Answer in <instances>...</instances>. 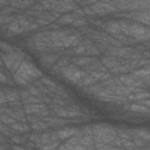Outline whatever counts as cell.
Returning <instances> with one entry per match:
<instances>
[{
    "label": "cell",
    "mask_w": 150,
    "mask_h": 150,
    "mask_svg": "<svg viewBox=\"0 0 150 150\" xmlns=\"http://www.w3.org/2000/svg\"><path fill=\"white\" fill-rule=\"evenodd\" d=\"M16 73L19 75H21L28 83H33L38 79L42 77V73L33 63H30L28 61H25V60L21 62V64H20L19 69L16 70Z\"/></svg>",
    "instance_id": "6da1fadb"
},
{
    "label": "cell",
    "mask_w": 150,
    "mask_h": 150,
    "mask_svg": "<svg viewBox=\"0 0 150 150\" xmlns=\"http://www.w3.org/2000/svg\"><path fill=\"white\" fill-rule=\"evenodd\" d=\"M1 60L9 71L15 73L19 69L21 62L23 61V56L14 50V52H9V53H2Z\"/></svg>",
    "instance_id": "7a4b0ae2"
},
{
    "label": "cell",
    "mask_w": 150,
    "mask_h": 150,
    "mask_svg": "<svg viewBox=\"0 0 150 150\" xmlns=\"http://www.w3.org/2000/svg\"><path fill=\"white\" fill-rule=\"evenodd\" d=\"M60 73L63 75V77L64 79H67L69 82H71V83H76L79 80H81L86 74H87V71H84L83 69H81L80 67H77L76 64H67V66H64L61 70H60Z\"/></svg>",
    "instance_id": "3957f363"
},
{
    "label": "cell",
    "mask_w": 150,
    "mask_h": 150,
    "mask_svg": "<svg viewBox=\"0 0 150 150\" xmlns=\"http://www.w3.org/2000/svg\"><path fill=\"white\" fill-rule=\"evenodd\" d=\"M23 110L27 115H35L38 117H45L49 116L50 109L47 108V104L40 102V103H30V104H23Z\"/></svg>",
    "instance_id": "277c9868"
},
{
    "label": "cell",
    "mask_w": 150,
    "mask_h": 150,
    "mask_svg": "<svg viewBox=\"0 0 150 150\" xmlns=\"http://www.w3.org/2000/svg\"><path fill=\"white\" fill-rule=\"evenodd\" d=\"M53 107V111H55V114L59 117L62 118H68V120H73L79 116H81V110L79 109V107H74V105H67V107H56V105H52Z\"/></svg>",
    "instance_id": "5b68a950"
},
{
    "label": "cell",
    "mask_w": 150,
    "mask_h": 150,
    "mask_svg": "<svg viewBox=\"0 0 150 150\" xmlns=\"http://www.w3.org/2000/svg\"><path fill=\"white\" fill-rule=\"evenodd\" d=\"M89 7L93 9L94 14H98V15H105V14H109V13H112V12L116 11L115 6L109 5V4H107V2H104L102 0L101 1L98 0L97 2L90 5Z\"/></svg>",
    "instance_id": "8992f818"
},
{
    "label": "cell",
    "mask_w": 150,
    "mask_h": 150,
    "mask_svg": "<svg viewBox=\"0 0 150 150\" xmlns=\"http://www.w3.org/2000/svg\"><path fill=\"white\" fill-rule=\"evenodd\" d=\"M79 134H82V130H80L77 128H70V127H67V128H63V129H60L56 131V136L59 139H68Z\"/></svg>",
    "instance_id": "52a82bcc"
},
{
    "label": "cell",
    "mask_w": 150,
    "mask_h": 150,
    "mask_svg": "<svg viewBox=\"0 0 150 150\" xmlns=\"http://www.w3.org/2000/svg\"><path fill=\"white\" fill-rule=\"evenodd\" d=\"M149 68H139V69H134L131 70L130 75L132 77H135L136 80L138 81H143L144 83H148V80H149Z\"/></svg>",
    "instance_id": "ba28073f"
},
{
    "label": "cell",
    "mask_w": 150,
    "mask_h": 150,
    "mask_svg": "<svg viewBox=\"0 0 150 150\" xmlns=\"http://www.w3.org/2000/svg\"><path fill=\"white\" fill-rule=\"evenodd\" d=\"M76 8H77V5H76L75 1L74 2H61L60 1V4L53 11H55V12H57V13L61 14V13H68V12L74 11Z\"/></svg>",
    "instance_id": "9c48e42d"
},
{
    "label": "cell",
    "mask_w": 150,
    "mask_h": 150,
    "mask_svg": "<svg viewBox=\"0 0 150 150\" xmlns=\"http://www.w3.org/2000/svg\"><path fill=\"white\" fill-rule=\"evenodd\" d=\"M104 28H105V32L111 36L121 33V28H120V22L118 21H109V22H107L104 25Z\"/></svg>",
    "instance_id": "30bf717a"
},
{
    "label": "cell",
    "mask_w": 150,
    "mask_h": 150,
    "mask_svg": "<svg viewBox=\"0 0 150 150\" xmlns=\"http://www.w3.org/2000/svg\"><path fill=\"white\" fill-rule=\"evenodd\" d=\"M96 59L94 56H77L73 59V63L76 64L77 67H84L89 63H91L93 61H95Z\"/></svg>",
    "instance_id": "8fae6325"
},
{
    "label": "cell",
    "mask_w": 150,
    "mask_h": 150,
    "mask_svg": "<svg viewBox=\"0 0 150 150\" xmlns=\"http://www.w3.org/2000/svg\"><path fill=\"white\" fill-rule=\"evenodd\" d=\"M127 109L129 111H132V112H144V114H148L149 112V108L145 107V105H142L138 102L132 103V104H128L127 105Z\"/></svg>",
    "instance_id": "7c38bea8"
},
{
    "label": "cell",
    "mask_w": 150,
    "mask_h": 150,
    "mask_svg": "<svg viewBox=\"0 0 150 150\" xmlns=\"http://www.w3.org/2000/svg\"><path fill=\"white\" fill-rule=\"evenodd\" d=\"M34 4V0H12L9 1V5L14 8H25V7H29Z\"/></svg>",
    "instance_id": "4fadbf2b"
},
{
    "label": "cell",
    "mask_w": 150,
    "mask_h": 150,
    "mask_svg": "<svg viewBox=\"0 0 150 150\" xmlns=\"http://www.w3.org/2000/svg\"><path fill=\"white\" fill-rule=\"evenodd\" d=\"M15 132H20V134H23V132H27L29 131V127L26 122H14L12 125H9Z\"/></svg>",
    "instance_id": "5bb4252c"
},
{
    "label": "cell",
    "mask_w": 150,
    "mask_h": 150,
    "mask_svg": "<svg viewBox=\"0 0 150 150\" xmlns=\"http://www.w3.org/2000/svg\"><path fill=\"white\" fill-rule=\"evenodd\" d=\"M95 82H97L90 74H86L81 80H79L75 84L76 86H79V87H87V86H90V84H93V83H95Z\"/></svg>",
    "instance_id": "9a60e30c"
},
{
    "label": "cell",
    "mask_w": 150,
    "mask_h": 150,
    "mask_svg": "<svg viewBox=\"0 0 150 150\" xmlns=\"http://www.w3.org/2000/svg\"><path fill=\"white\" fill-rule=\"evenodd\" d=\"M7 29H8V32H9L11 34H20V33H23V32H25V29L20 26V23H19L16 20H13V21L8 25Z\"/></svg>",
    "instance_id": "2e32d148"
},
{
    "label": "cell",
    "mask_w": 150,
    "mask_h": 150,
    "mask_svg": "<svg viewBox=\"0 0 150 150\" xmlns=\"http://www.w3.org/2000/svg\"><path fill=\"white\" fill-rule=\"evenodd\" d=\"M77 16L74 14V13H68L66 15H61L59 19H57V22L60 25H68V23H73V21L76 19Z\"/></svg>",
    "instance_id": "e0dca14e"
},
{
    "label": "cell",
    "mask_w": 150,
    "mask_h": 150,
    "mask_svg": "<svg viewBox=\"0 0 150 150\" xmlns=\"http://www.w3.org/2000/svg\"><path fill=\"white\" fill-rule=\"evenodd\" d=\"M5 95H6V98H7V103L8 102H13V101H16L20 98V93L14 90V89H6L5 91Z\"/></svg>",
    "instance_id": "ac0fdd59"
},
{
    "label": "cell",
    "mask_w": 150,
    "mask_h": 150,
    "mask_svg": "<svg viewBox=\"0 0 150 150\" xmlns=\"http://www.w3.org/2000/svg\"><path fill=\"white\" fill-rule=\"evenodd\" d=\"M30 128H32L34 131H41V130H46V129L48 128V124H47L45 121H42L41 118H39L38 121L30 123Z\"/></svg>",
    "instance_id": "d6986e66"
},
{
    "label": "cell",
    "mask_w": 150,
    "mask_h": 150,
    "mask_svg": "<svg viewBox=\"0 0 150 150\" xmlns=\"http://www.w3.org/2000/svg\"><path fill=\"white\" fill-rule=\"evenodd\" d=\"M59 60V56L53 54V55H48V56H45V57H41V63L45 66V67H50L54 64V62H56Z\"/></svg>",
    "instance_id": "ffe728a7"
},
{
    "label": "cell",
    "mask_w": 150,
    "mask_h": 150,
    "mask_svg": "<svg viewBox=\"0 0 150 150\" xmlns=\"http://www.w3.org/2000/svg\"><path fill=\"white\" fill-rule=\"evenodd\" d=\"M40 82H41V83H43V84H45L49 90H52V91L55 94V90H56V88H57V84H56L53 80H50V79H48V77H43V76H42V77L40 79Z\"/></svg>",
    "instance_id": "44dd1931"
},
{
    "label": "cell",
    "mask_w": 150,
    "mask_h": 150,
    "mask_svg": "<svg viewBox=\"0 0 150 150\" xmlns=\"http://www.w3.org/2000/svg\"><path fill=\"white\" fill-rule=\"evenodd\" d=\"M59 4H60V0H41V6L43 7V9L53 11Z\"/></svg>",
    "instance_id": "7402d4cb"
},
{
    "label": "cell",
    "mask_w": 150,
    "mask_h": 150,
    "mask_svg": "<svg viewBox=\"0 0 150 150\" xmlns=\"http://www.w3.org/2000/svg\"><path fill=\"white\" fill-rule=\"evenodd\" d=\"M0 132H1L2 135L7 136V137H12V136L14 135V132H15V131H14L9 125H7V124H5V123L0 122Z\"/></svg>",
    "instance_id": "603a6c76"
},
{
    "label": "cell",
    "mask_w": 150,
    "mask_h": 150,
    "mask_svg": "<svg viewBox=\"0 0 150 150\" xmlns=\"http://www.w3.org/2000/svg\"><path fill=\"white\" fill-rule=\"evenodd\" d=\"M88 88H86V89H83V90H86L87 93H90V94H97L102 88H103V84H102V82L101 83H93V84H90V86H87Z\"/></svg>",
    "instance_id": "cb8c5ba5"
},
{
    "label": "cell",
    "mask_w": 150,
    "mask_h": 150,
    "mask_svg": "<svg viewBox=\"0 0 150 150\" xmlns=\"http://www.w3.org/2000/svg\"><path fill=\"white\" fill-rule=\"evenodd\" d=\"M130 135H132L136 138H142V139H144L146 142L149 141V132L146 130H134Z\"/></svg>",
    "instance_id": "d4e9b609"
},
{
    "label": "cell",
    "mask_w": 150,
    "mask_h": 150,
    "mask_svg": "<svg viewBox=\"0 0 150 150\" xmlns=\"http://www.w3.org/2000/svg\"><path fill=\"white\" fill-rule=\"evenodd\" d=\"M13 80H14V82L16 83V84H19V86H23V87H27L28 84H30V83H28L21 75H19L16 71L15 73H13Z\"/></svg>",
    "instance_id": "484cf974"
},
{
    "label": "cell",
    "mask_w": 150,
    "mask_h": 150,
    "mask_svg": "<svg viewBox=\"0 0 150 150\" xmlns=\"http://www.w3.org/2000/svg\"><path fill=\"white\" fill-rule=\"evenodd\" d=\"M86 50H87V48H86V46L83 43H80V45L73 47V53L75 55H80V56L81 55H84L86 54Z\"/></svg>",
    "instance_id": "4316f807"
},
{
    "label": "cell",
    "mask_w": 150,
    "mask_h": 150,
    "mask_svg": "<svg viewBox=\"0 0 150 150\" xmlns=\"http://www.w3.org/2000/svg\"><path fill=\"white\" fill-rule=\"evenodd\" d=\"M67 57H62L61 60H59V62L56 64H54V68H53V73H56V71H60L64 66H67Z\"/></svg>",
    "instance_id": "83f0119b"
},
{
    "label": "cell",
    "mask_w": 150,
    "mask_h": 150,
    "mask_svg": "<svg viewBox=\"0 0 150 150\" xmlns=\"http://www.w3.org/2000/svg\"><path fill=\"white\" fill-rule=\"evenodd\" d=\"M0 122H2V123H5V124H7V125H12L14 122H15V120L13 118V117H11L9 115H0Z\"/></svg>",
    "instance_id": "f1b7e54d"
},
{
    "label": "cell",
    "mask_w": 150,
    "mask_h": 150,
    "mask_svg": "<svg viewBox=\"0 0 150 150\" xmlns=\"http://www.w3.org/2000/svg\"><path fill=\"white\" fill-rule=\"evenodd\" d=\"M0 49L4 50V53H9V52H14L15 49L13 48V46L6 43V42H0Z\"/></svg>",
    "instance_id": "f546056e"
},
{
    "label": "cell",
    "mask_w": 150,
    "mask_h": 150,
    "mask_svg": "<svg viewBox=\"0 0 150 150\" xmlns=\"http://www.w3.org/2000/svg\"><path fill=\"white\" fill-rule=\"evenodd\" d=\"M86 23H87L86 19L81 16V18H76V19L73 21V23H71V25H73L74 27H82V26H84Z\"/></svg>",
    "instance_id": "4dcf8cb0"
},
{
    "label": "cell",
    "mask_w": 150,
    "mask_h": 150,
    "mask_svg": "<svg viewBox=\"0 0 150 150\" xmlns=\"http://www.w3.org/2000/svg\"><path fill=\"white\" fill-rule=\"evenodd\" d=\"M11 141L14 142V143H16V144H22V143L26 142V139L23 137H21V136H14V135L11 137Z\"/></svg>",
    "instance_id": "1f68e13d"
},
{
    "label": "cell",
    "mask_w": 150,
    "mask_h": 150,
    "mask_svg": "<svg viewBox=\"0 0 150 150\" xmlns=\"http://www.w3.org/2000/svg\"><path fill=\"white\" fill-rule=\"evenodd\" d=\"M7 103V98H6V95L4 91H0V105H4Z\"/></svg>",
    "instance_id": "d6a6232c"
},
{
    "label": "cell",
    "mask_w": 150,
    "mask_h": 150,
    "mask_svg": "<svg viewBox=\"0 0 150 150\" xmlns=\"http://www.w3.org/2000/svg\"><path fill=\"white\" fill-rule=\"evenodd\" d=\"M82 9H83V13L87 14V15H95L94 12H93V9H91L89 6H86V7H83Z\"/></svg>",
    "instance_id": "836d02e7"
},
{
    "label": "cell",
    "mask_w": 150,
    "mask_h": 150,
    "mask_svg": "<svg viewBox=\"0 0 150 150\" xmlns=\"http://www.w3.org/2000/svg\"><path fill=\"white\" fill-rule=\"evenodd\" d=\"M98 0H81L80 1V4H82V5H87V6H90V5H93V4H95V2H97Z\"/></svg>",
    "instance_id": "e575fe53"
},
{
    "label": "cell",
    "mask_w": 150,
    "mask_h": 150,
    "mask_svg": "<svg viewBox=\"0 0 150 150\" xmlns=\"http://www.w3.org/2000/svg\"><path fill=\"white\" fill-rule=\"evenodd\" d=\"M0 82H8V79H7V76L2 73V71H0Z\"/></svg>",
    "instance_id": "d590c367"
},
{
    "label": "cell",
    "mask_w": 150,
    "mask_h": 150,
    "mask_svg": "<svg viewBox=\"0 0 150 150\" xmlns=\"http://www.w3.org/2000/svg\"><path fill=\"white\" fill-rule=\"evenodd\" d=\"M8 2H9L8 0H0V6H1V5H7Z\"/></svg>",
    "instance_id": "8d00e7d4"
},
{
    "label": "cell",
    "mask_w": 150,
    "mask_h": 150,
    "mask_svg": "<svg viewBox=\"0 0 150 150\" xmlns=\"http://www.w3.org/2000/svg\"><path fill=\"white\" fill-rule=\"evenodd\" d=\"M4 19H5V15L4 14H0V25L4 23Z\"/></svg>",
    "instance_id": "74e56055"
},
{
    "label": "cell",
    "mask_w": 150,
    "mask_h": 150,
    "mask_svg": "<svg viewBox=\"0 0 150 150\" xmlns=\"http://www.w3.org/2000/svg\"><path fill=\"white\" fill-rule=\"evenodd\" d=\"M0 142H5V137H2L1 132H0Z\"/></svg>",
    "instance_id": "f35d334b"
},
{
    "label": "cell",
    "mask_w": 150,
    "mask_h": 150,
    "mask_svg": "<svg viewBox=\"0 0 150 150\" xmlns=\"http://www.w3.org/2000/svg\"><path fill=\"white\" fill-rule=\"evenodd\" d=\"M8 1H12V0H8Z\"/></svg>",
    "instance_id": "ab89813d"
}]
</instances>
